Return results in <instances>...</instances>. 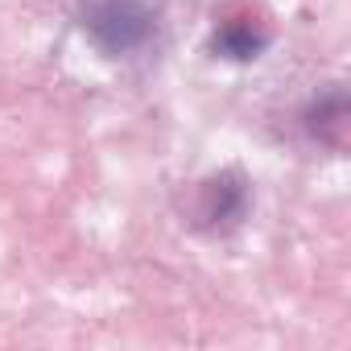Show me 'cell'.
Segmentation results:
<instances>
[{
    "label": "cell",
    "instance_id": "cell-1",
    "mask_svg": "<svg viewBox=\"0 0 351 351\" xmlns=\"http://www.w3.org/2000/svg\"><path fill=\"white\" fill-rule=\"evenodd\" d=\"M75 21L104 58H136L157 42L153 0H79Z\"/></svg>",
    "mask_w": 351,
    "mask_h": 351
},
{
    "label": "cell",
    "instance_id": "cell-2",
    "mask_svg": "<svg viewBox=\"0 0 351 351\" xmlns=\"http://www.w3.org/2000/svg\"><path fill=\"white\" fill-rule=\"evenodd\" d=\"M195 223L207 232H232L244 215H248V186L236 173H219L199 191V207H195Z\"/></svg>",
    "mask_w": 351,
    "mask_h": 351
},
{
    "label": "cell",
    "instance_id": "cell-3",
    "mask_svg": "<svg viewBox=\"0 0 351 351\" xmlns=\"http://www.w3.org/2000/svg\"><path fill=\"white\" fill-rule=\"evenodd\" d=\"M261 46H265V34H256L252 25H223L215 34V50L223 58H256Z\"/></svg>",
    "mask_w": 351,
    "mask_h": 351
}]
</instances>
